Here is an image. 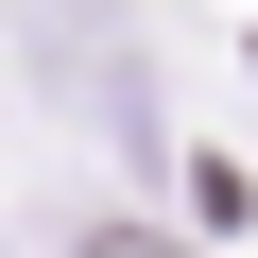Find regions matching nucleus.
Instances as JSON below:
<instances>
[{"label": "nucleus", "instance_id": "f257e3e1", "mask_svg": "<svg viewBox=\"0 0 258 258\" xmlns=\"http://www.w3.org/2000/svg\"><path fill=\"white\" fill-rule=\"evenodd\" d=\"M69 258H189V241H155V224H138V207H103V224H86V241H69Z\"/></svg>", "mask_w": 258, "mask_h": 258}]
</instances>
